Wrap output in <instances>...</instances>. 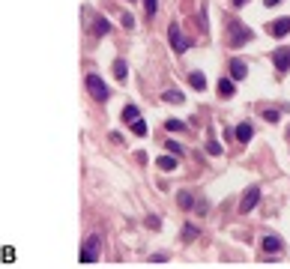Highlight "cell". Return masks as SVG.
<instances>
[{"label": "cell", "instance_id": "21", "mask_svg": "<svg viewBox=\"0 0 290 269\" xmlns=\"http://www.w3.org/2000/svg\"><path fill=\"white\" fill-rule=\"evenodd\" d=\"M207 153H210V156H218V153H221V143H218L215 138H210V143H207Z\"/></svg>", "mask_w": 290, "mask_h": 269}, {"label": "cell", "instance_id": "14", "mask_svg": "<svg viewBox=\"0 0 290 269\" xmlns=\"http://www.w3.org/2000/svg\"><path fill=\"white\" fill-rule=\"evenodd\" d=\"M123 120H126V123H135V120H141V111H138L135 105H126V108H123Z\"/></svg>", "mask_w": 290, "mask_h": 269}, {"label": "cell", "instance_id": "27", "mask_svg": "<svg viewBox=\"0 0 290 269\" xmlns=\"http://www.w3.org/2000/svg\"><path fill=\"white\" fill-rule=\"evenodd\" d=\"M263 3H266V6H278V3H281V0H263Z\"/></svg>", "mask_w": 290, "mask_h": 269}, {"label": "cell", "instance_id": "17", "mask_svg": "<svg viewBox=\"0 0 290 269\" xmlns=\"http://www.w3.org/2000/svg\"><path fill=\"white\" fill-rule=\"evenodd\" d=\"M177 201H180V206H183V209H192V206H195V197H192V191H180V197H177Z\"/></svg>", "mask_w": 290, "mask_h": 269}, {"label": "cell", "instance_id": "28", "mask_svg": "<svg viewBox=\"0 0 290 269\" xmlns=\"http://www.w3.org/2000/svg\"><path fill=\"white\" fill-rule=\"evenodd\" d=\"M245 3V0H233V6H243Z\"/></svg>", "mask_w": 290, "mask_h": 269}, {"label": "cell", "instance_id": "29", "mask_svg": "<svg viewBox=\"0 0 290 269\" xmlns=\"http://www.w3.org/2000/svg\"><path fill=\"white\" fill-rule=\"evenodd\" d=\"M287 138H290V135H287Z\"/></svg>", "mask_w": 290, "mask_h": 269}, {"label": "cell", "instance_id": "25", "mask_svg": "<svg viewBox=\"0 0 290 269\" xmlns=\"http://www.w3.org/2000/svg\"><path fill=\"white\" fill-rule=\"evenodd\" d=\"M165 147H168L170 153H174V156H180V153H183V147H180V143H174V141H168V143H165Z\"/></svg>", "mask_w": 290, "mask_h": 269}, {"label": "cell", "instance_id": "8", "mask_svg": "<svg viewBox=\"0 0 290 269\" xmlns=\"http://www.w3.org/2000/svg\"><path fill=\"white\" fill-rule=\"evenodd\" d=\"M233 135H236V141H240V143H248V141H251V135H254V129H251L248 123H240V126L233 129Z\"/></svg>", "mask_w": 290, "mask_h": 269}, {"label": "cell", "instance_id": "3", "mask_svg": "<svg viewBox=\"0 0 290 269\" xmlns=\"http://www.w3.org/2000/svg\"><path fill=\"white\" fill-rule=\"evenodd\" d=\"M87 90L93 93L96 102H108V87H105V81H102L99 75H93V72L87 75Z\"/></svg>", "mask_w": 290, "mask_h": 269}, {"label": "cell", "instance_id": "1", "mask_svg": "<svg viewBox=\"0 0 290 269\" xmlns=\"http://www.w3.org/2000/svg\"><path fill=\"white\" fill-rule=\"evenodd\" d=\"M168 39H170V48H174L177 54H185V51L192 48V39L180 30V24H170L168 27Z\"/></svg>", "mask_w": 290, "mask_h": 269}, {"label": "cell", "instance_id": "15", "mask_svg": "<svg viewBox=\"0 0 290 269\" xmlns=\"http://www.w3.org/2000/svg\"><path fill=\"white\" fill-rule=\"evenodd\" d=\"M114 75H117V81H126V78H129V66H126L123 60H117V63H114Z\"/></svg>", "mask_w": 290, "mask_h": 269}, {"label": "cell", "instance_id": "4", "mask_svg": "<svg viewBox=\"0 0 290 269\" xmlns=\"http://www.w3.org/2000/svg\"><path fill=\"white\" fill-rule=\"evenodd\" d=\"M258 201H260V189H258V186H251V189L243 194V201H240V212H243V215L251 212L254 206H258Z\"/></svg>", "mask_w": 290, "mask_h": 269}, {"label": "cell", "instance_id": "20", "mask_svg": "<svg viewBox=\"0 0 290 269\" xmlns=\"http://www.w3.org/2000/svg\"><path fill=\"white\" fill-rule=\"evenodd\" d=\"M132 132L138 135V138H144V135H147V123H144V120H135V123H132Z\"/></svg>", "mask_w": 290, "mask_h": 269}, {"label": "cell", "instance_id": "12", "mask_svg": "<svg viewBox=\"0 0 290 269\" xmlns=\"http://www.w3.org/2000/svg\"><path fill=\"white\" fill-rule=\"evenodd\" d=\"M189 84L195 87V90H203V87H207V78H203V72H192V75H189Z\"/></svg>", "mask_w": 290, "mask_h": 269}, {"label": "cell", "instance_id": "26", "mask_svg": "<svg viewBox=\"0 0 290 269\" xmlns=\"http://www.w3.org/2000/svg\"><path fill=\"white\" fill-rule=\"evenodd\" d=\"M123 27H135V18L129 12H123Z\"/></svg>", "mask_w": 290, "mask_h": 269}, {"label": "cell", "instance_id": "24", "mask_svg": "<svg viewBox=\"0 0 290 269\" xmlns=\"http://www.w3.org/2000/svg\"><path fill=\"white\" fill-rule=\"evenodd\" d=\"M144 6H147V15H150V18L156 15V9H159V6H156V0H144Z\"/></svg>", "mask_w": 290, "mask_h": 269}, {"label": "cell", "instance_id": "22", "mask_svg": "<svg viewBox=\"0 0 290 269\" xmlns=\"http://www.w3.org/2000/svg\"><path fill=\"white\" fill-rule=\"evenodd\" d=\"M198 233H200V230H198L195 224H185V227H183V239H192V237H198Z\"/></svg>", "mask_w": 290, "mask_h": 269}, {"label": "cell", "instance_id": "9", "mask_svg": "<svg viewBox=\"0 0 290 269\" xmlns=\"http://www.w3.org/2000/svg\"><path fill=\"white\" fill-rule=\"evenodd\" d=\"M263 251H266V254H278V251H281V239L278 237H263Z\"/></svg>", "mask_w": 290, "mask_h": 269}, {"label": "cell", "instance_id": "18", "mask_svg": "<svg viewBox=\"0 0 290 269\" xmlns=\"http://www.w3.org/2000/svg\"><path fill=\"white\" fill-rule=\"evenodd\" d=\"M218 90H221V96H233V78H221Z\"/></svg>", "mask_w": 290, "mask_h": 269}, {"label": "cell", "instance_id": "19", "mask_svg": "<svg viewBox=\"0 0 290 269\" xmlns=\"http://www.w3.org/2000/svg\"><path fill=\"white\" fill-rule=\"evenodd\" d=\"M165 102H174V105H183V102H185V96L180 93V90H168V93H165Z\"/></svg>", "mask_w": 290, "mask_h": 269}, {"label": "cell", "instance_id": "7", "mask_svg": "<svg viewBox=\"0 0 290 269\" xmlns=\"http://www.w3.org/2000/svg\"><path fill=\"white\" fill-rule=\"evenodd\" d=\"M269 30H272V36H278V39H281V36H287V33H290V18H275Z\"/></svg>", "mask_w": 290, "mask_h": 269}, {"label": "cell", "instance_id": "5", "mask_svg": "<svg viewBox=\"0 0 290 269\" xmlns=\"http://www.w3.org/2000/svg\"><path fill=\"white\" fill-rule=\"evenodd\" d=\"M272 60H275V69H278V75L290 72V48H278L275 54H272Z\"/></svg>", "mask_w": 290, "mask_h": 269}, {"label": "cell", "instance_id": "11", "mask_svg": "<svg viewBox=\"0 0 290 269\" xmlns=\"http://www.w3.org/2000/svg\"><path fill=\"white\" fill-rule=\"evenodd\" d=\"M156 165H159L162 171H177V168H180V161H177L174 156H162V158L156 161Z\"/></svg>", "mask_w": 290, "mask_h": 269}, {"label": "cell", "instance_id": "6", "mask_svg": "<svg viewBox=\"0 0 290 269\" xmlns=\"http://www.w3.org/2000/svg\"><path fill=\"white\" fill-rule=\"evenodd\" d=\"M245 75H248V66H245L240 57H233V60H230V78H233V81H243Z\"/></svg>", "mask_w": 290, "mask_h": 269}, {"label": "cell", "instance_id": "16", "mask_svg": "<svg viewBox=\"0 0 290 269\" xmlns=\"http://www.w3.org/2000/svg\"><path fill=\"white\" fill-rule=\"evenodd\" d=\"M165 129H168V132H183V129H185V123L177 120V117H170V120H165Z\"/></svg>", "mask_w": 290, "mask_h": 269}, {"label": "cell", "instance_id": "23", "mask_svg": "<svg viewBox=\"0 0 290 269\" xmlns=\"http://www.w3.org/2000/svg\"><path fill=\"white\" fill-rule=\"evenodd\" d=\"M263 120H266V123H278V120H281V114H278V111H266V114H263Z\"/></svg>", "mask_w": 290, "mask_h": 269}, {"label": "cell", "instance_id": "13", "mask_svg": "<svg viewBox=\"0 0 290 269\" xmlns=\"http://www.w3.org/2000/svg\"><path fill=\"white\" fill-rule=\"evenodd\" d=\"M93 30H96V36H108V33H111V24L105 21V18H96V21H93Z\"/></svg>", "mask_w": 290, "mask_h": 269}, {"label": "cell", "instance_id": "2", "mask_svg": "<svg viewBox=\"0 0 290 269\" xmlns=\"http://www.w3.org/2000/svg\"><path fill=\"white\" fill-rule=\"evenodd\" d=\"M99 248H102V242H99V237H87V242H84V248H81V263H96L99 260Z\"/></svg>", "mask_w": 290, "mask_h": 269}, {"label": "cell", "instance_id": "10", "mask_svg": "<svg viewBox=\"0 0 290 269\" xmlns=\"http://www.w3.org/2000/svg\"><path fill=\"white\" fill-rule=\"evenodd\" d=\"M230 30H233V42H240V39H243V42H248V39H251V30L240 27V24H236V21L230 24Z\"/></svg>", "mask_w": 290, "mask_h": 269}]
</instances>
